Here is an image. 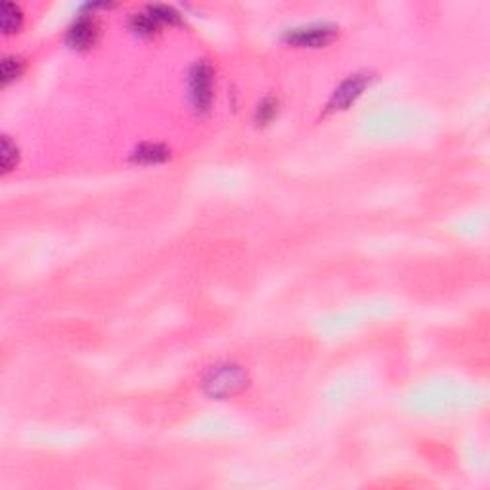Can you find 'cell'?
Returning a JSON list of instances; mask_svg holds the SVG:
<instances>
[{"label": "cell", "instance_id": "1", "mask_svg": "<svg viewBox=\"0 0 490 490\" xmlns=\"http://www.w3.org/2000/svg\"><path fill=\"white\" fill-rule=\"evenodd\" d=\"M247 385L245 372L232 364H224L213 368L205 377V391L214 399H228L238 394Z\"/></svg>", "mask_w": 490, "mask_h": 490}, {"label": "cell", "instance_id": "2", "mask_svg": "<svg viewBox=\"0 0 490 490\" xmlns=\"http://www.w3.org/2000/svg\"><path fill=\"white\" fill-rule=\"evenodd\" d=\"M190 100L197 111H207L213 100V67L207 62H197L190 71Z\"/></svg>", "mask_w": 490, "mask_h": 490}, {"label": "cell", "instance_id": "3", "mask_svg": "<svg viewBox=\"0 0 490 490\" xmlns=\"http://www.w3.org/2000/svg\"><path fill=\"white\" fill-rule=\"evenodd\" d=\"M337 36V29L328 23H316V25L297 27L285 33V43L299 48H322L333 43Z\"/></svg>", "mask_w": 490, "mask_h": 490}, {"label": "cell", "instance_id": "4", "mask_svg": "<svg viewBox=\"0 0 490 490\" xmlns=\"http://www.w3.org/2000/svg\"><path fill=\"white\" fill-rule=\"evenodd\" d=\"M370 82H372L370 73H357V75H350L347 80H343L328 102V113L347 109L350 104H355L362 96V92L370 87Z\"/></svg>", "mask_w": 490, "mask_h": 490}, {"label": "cell", "instance_id": "5", "mask_svg": "<svg viewBox=\"0 0 490 490\" xmlns=\"http://www.w3.org/2000/svg\"><path fill=\"white\" fill-rule=\"evenodd\" d=\"M98 38V25L90 18H79L67 31V45L75 50H89Z\"/></svg>", "mask_w": 490, "mask_h": 490}, {"label": "cell", "instance_id": "6", "mask_svg": "<svg viewBox=\"0 0 490 490\" xmlns=\"http://www.w3.org/2000/svg\"><path fill=\"white\" fill-rule=\"evenodd\" d=\"M131 159L140 165H157V163L169 159V150L159 144H142L134 150Z\"/></svg>", "mask_w": 490, "mask_h": 490}, {"label": "cell", "instance_id": "7", "mask_svg": "<svg viewBox=\"0 0 490 490\" xmlns=\"http://www.w3.org/2000/svg\"><path fill=\"white\" fill-rule=\"evenodd\" d=\"M21 23H23L21 10H19L16 4L6 2V4L2 6V31H4V35H14V33H18Z\"/></svg>", "mask_w": 490, "mask_h": 490}, {"label": "cell", "instance_id": "8", "mask_svg": "<svg viewBox=\"0 0 490 490\" xmlns=\"http://www.w3.org/2000/svg\"><path fill=\"white\" fill-rule=\"evenodd\" d=\"M159 21H155V19L150 16V12H146V14H136L133 18V21H131V29H133L136 35L140 36H153L157 31H159Z\"/></svg>", "mask_w": 490, "mask_h": 490}, {"label": "cell", "instance_id": "9", "mask_svg": "<svg viewBox=\"0 0 490 490\" xmlns=\"http://www.w3.org/2000/svg\"><path fill=\"white\" fill-rule=\"evenodd\" d=\"M0 73H2V82H4V85H8L12 80L18 79L19 75L23 73V62H21V58H18V56L4 58L2 67H0Z\"/></svg>", "mask_w": 490, "mask_h": 490}, {"label": "cell", "instance_id": "10", "mask_svg": "<svg viewBox=\"0 0 490 490\" xmlns=\"http://www.w3.org/2000/svg\"><path fill=\"white\" fill-rule=\"evenodd\" d=\"M16 163H18V150H16L14 144L10 142L8 136H4V140H2V169H4V172L14 169Z\"/></svg>", "mask_w": 490, "mask_h": 490}, {"label": "cell", "instance_id": "11", "mask_svg": "<svg viewBox=\"0 0 490 490\" xmlns=\"http://www.w3.org/2000/svg\"><path fill=\"white\" fill-rule=\"evenodd\" d=\"M148 12H150V16H152L155 21H159L161 25H163V23H177V21H179V14L172 8H169V6H150Z\"/></svg>", "mask_w": 490, "mask_h": 490}, {"label": "cell", "instance_id": "12", "mask_svg": "<svg viewBox=\"0 0 490 490\" xmlns=\"http://www.w3.org/2000/svg\"><path fill=\"white\" fill-rule=\"evenodd\" d=\"M276 109H278V104L274 102V100H265L260 106L257 107V123L258 125H267V123H270L272 119H274V115H276Z\"/></svg>", "mask_w": 490, "mask_h": 490}]
</instances>
